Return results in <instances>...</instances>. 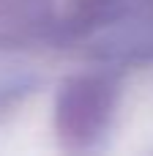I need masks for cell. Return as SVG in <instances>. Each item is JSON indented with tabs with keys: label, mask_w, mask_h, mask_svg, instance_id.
I'll use <instances>...</instances> for the list:
<instances>
[{
	"label": "cell",
	"mask_w": 153,
	"mask_h": 156,
	"mask_svg": "<svg viewBox=\"0 0 153 156\" xmlns=\"http://www.w3.org/2000/svg\"><path fill=\"white\" fill-rule=\"evenodd\" d=\"M110 3H112V0H74L77 11H79L82 16H96V14H101Z\"/></svg>",
	"instance_id": "7a4b0ae2"
},
{
	"label": "cell",
	"mask_w": 153,
	"mask_h": 156,
	"mask_svg": "<svg viewBox=\"0 0 153 156\" xmlns=\"http://www.w3.org/2000/svg\"><path fill=\"white\" fill-rule=\"evenodd\" d=\"M112 93L101 80H74L57 99V129L68 140L93 137L110 115Z\"/></svg>",
	"instance_id": "6da1fadb"
}]
</instances>
